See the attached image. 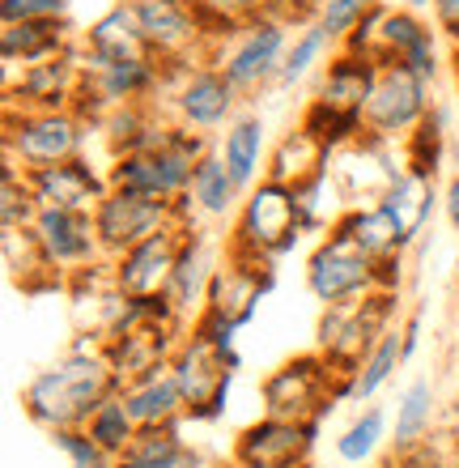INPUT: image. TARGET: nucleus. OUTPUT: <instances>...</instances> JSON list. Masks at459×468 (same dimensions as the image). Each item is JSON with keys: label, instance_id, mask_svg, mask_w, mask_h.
Here are the masks:
<instances>
[{"label": "nucleus", "instance_id": "de8ad7c7", "mask_svg": "<svg viewBox=\"0 0 459 468\" xmlns=\"http://www.w3.org/2000/svg\"><path fill=\"white\" fill-rule=\"evenodd\" d=\"M443 218H447L451 234H459V171L447 175V184H443Z\"/></svg>", "mask_w": 459, "mask_h": 468}, {"label": "nucleus", "instance_id": "f8f14e48", "mask_svg": "<svg viewBox=\"0 0 459 468\" xmlns=\"http://www.w3.org/2000/svg\"><path fill=\"white\" fill-rule=\"evenodd\" d=\"M158 60H213L209 26L192 0H124Z\"/></svg>", "mask_w": 459, "mask_h": 468}, {"label": "nucleus", "instance_id": "bb28decb", "mask_svg": "<svg viewBox=\"0 0 459 468\" xmlns=\"http://www.w3.org/2000/svg\"><path fill=\"white\" fill-rule=\"evenodd\" d=\"M243 187L235 184V175L225 171L222 154L213 145L209 158H200L196 175H192V187H187V200H192V209H196L200 226H217V222H235L238 205H243Z\"/></svg>", "mask_w": 459, "mask_h": 468}, {"label": "nucleus", "instance_id": "c03bdc74", "mask_svg": "<svg viewBox=\"0 0 459 468\" xmlns=\"http://www.w3.org/2000/svg\"><path fill=\"white\" fill-rule=\"evenodd\" d=\"M430 22L438 26L447 48H459V0H434L430 5Z\"/></svg>", "mask_w": 459, "mask_h": 468}, {"label": "nucleus", "instance_id": "ddd939ff", "mask_svg": "<svg viewBox=\"0 0 459 468\" xmlns=\"http://www.w3.org/2000/svg\"><path fill=\"white\" fill-rule=\"evenodd\" d=\"M323 421H286V418H256L235 439L230 460L247 468H307L319 447Z\"/></svg>", "mask_w": 459, "mask_h": 468}, {"label": "nucleus", "instance_id": "4468645a", "mask_svg": "<svg viewBox=\"0 0 459 468\" xmlns=\"http://www.w3.org/2000/svg\"><path fill=\"white\" fill-rule=\"evenodd\" d=\"M273 290H276V269L273 264H260V260L225 251L222 264H217V272H213L204 315H213V320H222V324H235L238 333H243V328L260 315L264 298L273 294Z\"/></svg>", "mask_w": 459, "mask_h": 468}, {"label": "nucleus", "instance_id": "79ce46f5", "mask_svg": "<svg viewBox=\"0 0 459 468\" xmlns=\"http://www.w3.org/2000/svg\"><path fill=\"white\" fill-rule=\"evenodd\" d=\"M51 443H56V452L68 460V468H115V456L86 431V426L56 431V434H51Z\"/></svg>", "mask_w": 459, "mask_h": 468}, {"label": "nucleus", "instance_id": "f257e3e1", "mask_svg": "<svg viewBox=\"0 0 459 468\" xmlns=\"http://www.w3.org/2000/svg\"><path fill=\"white\" fill-rule=\"evenodd\" d=\"M124 383L115 379L107 357H86L64 349L56 362L35 370L22 388V413L35 421L38 431H68V426H86L89 413L115 396Z\"/></svg>", "mask_w": 459, "mask_h": 468}, {"label": "nucleus", "instance_id": "dca6fc26", "mask_svg": "<svg viewBox=\"0 0 459 468\" xmlns=\"http://www.w3.org/2000/svg\"><path fill=\"white\" fill-rule=\"evenodd\" d=\"M35 239L43 247L47 264L56 269L60 282L77 277V272L94 269L107 260L99 239V226H94V213H77V209H38L35 218Z\"/></svg>", "mask_w": 459, "mask_h": 468}, {"label": "nucleus", "instance_id": "0eeeda50", "mask_svg": "<svg viewBox=\"0 0 459 468\" xmlns=\"http://www.w3.org/2000/svg\"><path fill=\"white\" fill-rule=\"evenodd\" d=\"M162 112L192 133L217 136L243 112V94L213 60H166V99Z\"/></svg>", "mask_w": 459, "mask_h": 468}, {"label": "nucleus", "instance_id": "cd10ccee", "mask_svg": "<svg viewBox=\"0 0 459 468\" xmlns=\"http://www.w3.org/2000/svg\"><path fill=\"white\" fill-rule=\"evenodd\" d=\"M332 158H336L332 149H323L302 123H294V128L276 136L273 149H268V175H264V179H276V184H286V187H302L307 179L328 171Z\"/></svg>", "mask_w": 459, "mask_h": 468}, {"label": "nucleus", "instance_id": "37998d69", "mask_svg": "<svg viewBox=\"0 0 459 468\" xmlns=\"http://www.w3.org/2000/svg\"><path fill=\"white\" fill-rule=\"evenodd\" d=\"M35 17H68V0H0V26Z\"/></svg>", "mask_w": 459, "mask_h": 468}, {"label": "nucleus", "instance_id": "a211bd4d", "mask_svg": "<svg viewBox=\"0 0 459 468\" xmlns=\"http://www.w3.org/2000/svg\"><path fill=\"white\" fill-rule=\"evenodd\" d=\"M192 230H196V226L174 222V226H166V230L150 234V239H141L137 247H128L124 256H115L111 272H115V282H120V290H124L128 298H162L166 294L171 272H174V264H179V256H183V243Z\"/></svg>", "mask_w": 459, "mask_h": 468}, {"label": "nucleus", "instance_id": "a878e982", "mask_svg": "<svg viewBox=\"0 0 459 468\" xmlns=\"http://www.w3.org/2000/svg\"><path fill=\"white\" fill-rule=\"evenodd\" d=\"M120 392H124V405L137 418L141 431H166V426H183L187 421L183 388H179L171 367L153 370V375H141V379L124 383Z\"/></svg>", "mask_w": 459, "mask_h": 468}, {"label": "nucleus", "instance_id": "9b49d317", "mask_svg": "<svg viewBox=\"0 0 459 468\" xmlns=\"http://www.w3.org/2000/svg\"><path fill=\"white\" fill-rule=\"evenodd\" d=\"M289 43H294V26L276 22V17H251L235 38H225V48L217 51V69H222L235 90L247 99V94H260V90H273L276 77H281V64L289 56Z\"/></svg>", "mask_w": 459, "mask_h": 468}, {"label": "nucleus", "instance_id": "f3484780", "mask_svg": "<svg viewBox=\"0 0 459 468\" xmlns=\"http://www.w3.org/2000/svg\"><path fill=\"white\" fill-rule=\"evenodd\" d=\"M86 90L81 56L68 51L60 60L30 64L17 77H5V112H73Z\"/></svg>", "mask_w": 459, "mask_h": 468}, {"label": "nucleus", "instance_id": "09e8293b", "mask_svg": "<svg viewBox=\"0 0 459 468\" xmlns=\"http://www.w3.org/2000/svg\"><path fill=\"white\" fill-rule=\"evenodd\" d=\"M383 5H400V9H417V13H430L434 0H383Z\"/></svg>", "mask_w": 459, "mask_h": 468}, {"label": "nucleus", "instance_id": "a18cd8bd", "mask_svg": "<svg viewBox=\"0 0 459 468\" xmlns=\"http://www.w3.org/2000/svg\"><path fill=\"white\" fill-rule=\"evenodd\" d=\"M387 468H443V464H438V452L425 439L417 447H396V456L387 460Z\"/></svg>", "mask_w": 459, "mask_h": 468}, {"label": "nucleus", "instance_id": "7c9ffc66", "mask_svg": "<svg viewBox=\"0 0 459 468\" xmlns=\"http://www.w3.org/2000/svg\"><path fill=\"white\" fill-rule=\"evenodd\" d=\"M438 421V383L430 375H417L412 383H404L391 409V443L396 447H417L430 439Z\"/></svg>", "mask_w": 459, "mask_h": 468}, {"label": "nucleus", "instance_id": "1a4fd4ad", "mask_svg": "<svg viewBox=\"0 0 459 468\" xmlns=\"http://www.w3.org/2000/svg\"><path fill=\"white\" fill-rule=\"evenodd\" d=\"M94 123L77 112H5V158L17 162L22 171L56 166V162L89 154Z\"/></svg>", "mask_w": 459, "mask_h": 468}, {"label": "nucleus", "instance_id": "9d476101", "mask_svg": "<svg viewBox=\"0 0 459 468\" xmlns=\"http://www.w3.org/2000/svg\"><path fill=\"white\" fill-rule=\"evenodd\" d=\"M434 107H438L434 81H425L422 73H412L404 64H383L370 102H366V112H361V133L374 136V141L404 145Z\"/></svg>", "mask_w": 459, "mask_h": 468}, {"label": "nucleus", "instance_id": "e433bc0d", "mask_svg": "<svg viewBox=\"0 0 459 468\" xmlns=\"http://www.w3.org/2000/svg\"><path fill=\"white\" fill-rule=\"evenodd\" d=\"M404 162L425 179H438L443 162H447V112L443 107H434L422 120V128L404 141Z\"/></svg>", "mask_w": 459, "mask_h": 468}, {"label": "nucleus", "instance_id": "423d86ee", "mask_svg": "<svg viewBox=\"0 0 459 468\" xmlns=\"http://www.w3.org/2000/svg\"><path fill=\"white\" fill-rule=\"evenodd\" d=\"M302 234L307 230H302L294 187L276 184V179H260L238 205L230 234H225V251L260 260V264H276L302 243Z\"/></svg>", "mask_w": 459, "mask_h": 468}, {"label": "nucleus", "instance_id": "2eb2a0df", "mask_svg": "<svg viewBox=\"0 0 459 468\" xmlns=\"http://www.w3.org/2000/svg\"><path fill=\"white\" fill-rule=\"evenodd\" d=\"M174 222H179V200L137 197V192H115V187L94 209V226H99L107 260L124 256L128 247H137L141 239H150V234L166 230Z\"/></svg>", "mask_w": 459, "mask_h": 468}, {"label": "nucleus", "instance_id": "4be33fe9", "mask_svg": "<svg viewBox=\"0 0 459 468\" xmlns=\"http://www.w3.org/2000/svg\"><path fill=\"white\" fill-rule=\"evenodd\" d=\"M77 56H81V69H94V64H111V60H150L153 48L145 30H141L137 13L128 9L124 0H115L111 9H102L81 30Z\"/></svg>", "mask_w": 459, "mask_h": 468}, {"label": "nucleus", "instance_id": "8fccbe9b", "mask_svg": "<svg viewBox=\"0 0 459 468\" xmlns=\"http://www.w3.org/2000/svg\"><path fill=\"white\" fill-rule=\"evenodd\" d=\"M447 69H451V77H455V90H459V48L447 51Z\"/></svg>", "mask_w": 459, "mask_h": 468}, {"label": "nucleus", "instance_id": "a19ab883", "mask_svg": "<svg viewBox=\"0 0 459 468\" xmlns=\"http://www.w3.org/2000/svg\"><path fill=\"white\" fill-rule=\"evenodd\" d=\"M383 0H315V22L336 38V48L345 43V35H353Z\"/></svg>", "mask_w": 459, "mask_h": 468}, {"label": "nucleus", "instance_id": "5701e85b", "mask_svg": "<svg viewBox=\"0 0 459 468\" xmlns=\"http://www.w3.org/2000/svg\"><path fill=\"white\" fill-rule=\"evenodd\" d=\"M64 294H68V315H73L77 333L111 336L115 320H120L128 307V294L120 290V282H115L111 260H102L94 269L68 277V282H64Z\"/></svg>", "mask_w": 459, "mask_h": 468}, {"label": "nucleus", "instance_id": "39448f33", "mask_svg": "<svg viewBox=\"0 0 459 468\" xmlns=\"http://www.w3.org/2000/svg\"><path fill=\"white\" fill-rule=\"evenodd\" d=\"M183 333L187 324L166 307V298H128L124 315L115 320L111 336H107V362H111L115 379L132 383L141 375L171 367Z\"/></svg>", "mask_w": 459, "mask_h": 468}, {"label": "nucleus", "instance_id": "412c9836", "mask_svg": "<svg viewBox=\"0 0 459 468\" xmlns=\"http://www.w3.org/2000/svg\"><path fill=\"white\" fill-rule=\"evenodd\" d=\"M222 256H217V243H213V234L204 226L187 234L183 243V256L174 264L171 272V285H166V307L179 315V320L192 328V324L204 315V303H209V285H213V272H217Z\"/></svg>", "mask_w": 459, "mask_h": 468}, {"label": "nucleus", "instance_id": "3c124183", "mask_svg": "<svg viewBox=\"0 0 459 468\" xmlns=\"http://www.w3.org/2000/svg\"><path fill=\"white\" fill-rule=\"evenodd\" d=\"M217 468H247V464H238V460H230V464H217ZM310 468V464H307Z\"/></svg>", "mask_w": 459, "mask_h": 468}, {"label": "nucleus", "instance_id": "6e6552de", "mask_svg": "<svg viewBox=\"0 0 459 468\" xmlns=\"http://www.w3.org/2000/svg\"><path fill=\"white\" fill-rule=\"evenodd\" d=\"M400 324V294L396 290H379V294L353 298V303H336L323 307L315 320V349L332 362L340 375H353L361 357L379 346V336Z\"/></svg>", "mask_w": 459, "mask_h": 468}, {"label": "nucleus", "instance_id": "393cba45", "mask_svg": "<svg viewBox=\"0 0 459 468\" xmlns=\"http://www.w3.org/2000/svg\"><path fill=\"white\" fill-rule=\"evenodd\" d=\"M268 149H273V141H268V120H264L260 112H238L235 120H230V128L217 136V154H222L225 171L235 175V184L243 187V192H251V187L268 175Z\"/></svg>", "mask_w": 459, "mask_h": 468}, {"label": "nucleus", "instance_id": "c85d7f7f", "mask_svg": "<svg viewBox=\"0 0 459 468\" xmlns=\"http://www.w3.org/2000/svg\"><path fill=\"white\" fill-rule=\"evenodd\" d=\"M336 230H345L349 239H353V243H358L370 260H379V264L409 256V247H404V234H400L396 218H391L379 200H370V205H349L345 218L336 222Z\"/></svg>", "mask_w": 459, "mask_h": 468}, {"label": "nucleus", "instance_id": "473e14b6", "mask_svg": "<svg viewBox=\"0 0 459 468\" xmlns=\"http://www.w3.org/2000/svg\"><path fill=\"white\" fill-rule=\"evenodd\" d=\"M115 468H204V456L183 443L179 426H166V431H141L124 456H115Z\"/></svg>", "mask_w": 459, "mask_h": 468}, {"label": "nucleus", "instance_id": "72a5a7b5", "mask_svg": "<svg viewBox=\"0 0 459 468\" xmlns=\"http://www.w3.org/2000/svg\"><path fill=\"white\" fill-rule=\"evenodd\" d=\"M294 197H298V213H302V230L307 234H328L336 230V222L345 218L349 209V197L345 187H340V179H336V171L328 166V171H319L315 179H307L302 187H294Z\"/></svg>", "mask_w": 459, "mask_h": 468}, {"label": "nucleus", "instance_id": "c9c22d12", "mask_svg": "<svg viewBox=\"0 0 459 468\" xmlns=\"http://www.w3.org/2000/svg\"><path fill=\"white\" fill-rule=\"evenodd\" d=\"M387 434H391V418H387L383 409L379 405L358 409V413L349 418L345 431L336 434V460L349 468L370 464V460L379 456V447L387 443Z\"/></svg>", "mask_w": 459, "mask_h": 468}, {"label": "nucleus", "instance_id": "aec40b11", "mask_svg": "<svg viewBox=\"0 0 459 468\" xmlns=\"http://www.w3.org/2000/svg\"><path fill=\"white\" fill-rule=\"evenodd\" d=\"M81 30L73 17H35V22H9L0 26V73L17 77L30 64L60 60L68 51H77Z\"/></svg>", "mask_w": 459, "mask_h": 468}, {"label": "nucleus", "instance_id": "f03ea898", "mask_svg": "<svg viewBox=\"0 0 459 468\" xmlns=\"http://www.w3.org/2000/svg\"><path fill=\"white\" fill-rule=\"evenodd\" d=\"M409 260V256H404ZM404 260H370L345 230H328L307 256V294L319 307H336V303H353V298L379 294V290H404Z\"/></svg>", "mask_w": 459, "mask_h": 468}, {"label": "nucleus", "instance_id": "f704fd0d", "mask_svg": "<svg viewBox=\"0 0 459 468\" xmlns=\"http://www.w3.org/2000/svg\"><path fill=\"white\" fill-rule=\"evenodd\" d=\"M332 51H336V38L323 30L319 22H307L294 30V43H289V56L286 64H281V77H276V86L273 90H298L307 77H319L323 73V64L332 60Z\"/></svg>", "mask_w": 459, "mask_h": 468}, {"label": "nucleus", "instance_id": "ea45409f", "mask_svg": "<svg viewBox=\"0 0 459 468\" xmlns=\"http://www.w3.org/2000/svg\"><path fill=\"white\" fill-rule=\"evenodd\" d=\"M209 26V38H213V60L217 51L225 48V38H235L251 17H260V0H192Z\"/></svg>", "mask_w": 459, "mask_h": 468}, {"label": "nucleus", "instance_id": "49530a36", "mask_svg": "<svg viewBox=\"0 0 459 468\" xmlns=\"http://www.w3.org/2000/svg\"><path fill=\"white\" fill-rule=\"evenodd\" d=\"M422 311H409L404 320H400V336H404V357H417V349H422Z\"/></svg>", "mask_w": 459, "mask_h": 468}, {"label": "nucleus", "instance_id": "58836bf2", "mask_svg": "<svg viewBox=\"0 0 459 468\" xmlns=\"http://www.w3.org/2000/svg\"><path fill=\"white\" fill-rule=\"evenodd\" d=\"M86 431L99 439L111 456H124L128 447H132V439L141 434V426H137V418L128 413V405H124V392H115V396H107L94 413H89V421H86Z\"/></svg>", "mask_w": 459, "mask_h": 468}, {"label": "nucleus", "instance_id": "20e7f679", "mask_svg": "<svg viewBox=\"0 0 459 468\" xmlns=\"http://www.w3.org/2000/svg\"><path fill=\"white\" fill-rule=\"evenodd\" d=\"M171 370L183 388L187 421H217L225 413L235 375L243 370V354H238V341H222L213 328L192 324L174 349Z\"/></svg>", "mask_w": 459, "mask_h": 468}, {"label": "nucleus", "instance_id": "c756f323", "mask_svg": "<svg viewBox=\"0 0 459 468\" xmlns=\"http://www.w3.org/2000/svg\"><path fill=\"white\" fill-rule=\"evenodd\" d=\"M0 260H5V272L9 282L22 290V294H43V290H56L64 285L56 277V269L47 264L43 247H38L35 230H0Z\"/></svg>", "mask_w": 459, "mask_h": 468}, {"label": "nucleus", "instance_id": "6ab92c4d", "mask_svg": "<svg viewBox=\"0 0 459 468\" xmlns=\"http://www.w3.org/2000/svg\"><path fill=\"white\" fill-rule=\"evenodd\" d=\"M30 175V192H35L38 209H77V213H94L102 205V197L111 192L107 184V162H94L89 154L56 166H38Z\"/></svg>", "mask_w": 459, "mask_h": 468}, {"label": "nucleus", "instance_id": "2f4dec72", "mask_svg": "<svg viewBox=\"0 0 459 468\" xmlns=\"http://www.w3.org/2000/svg\"><path fill=\"white\" fill-rule=\"evenodd\" d=\"M404 367H409V357H404V336H400V324H396V328H387V333L379 336V346L361 357V367L353 370L349 400H353V405H374V396L387 392L391 379H396Z\"/></svg>", "mask_w": 459, "mask_h": 468}, {"label": "nucleus", "instance_id": "b1692460", "mask_svg": "<svg viewBox=\"0 0 459 468\" xmlns=\"http://www.w3.org/2000/svg\"><path fill=\"white\" fill-rule=\"evenodd\" d=\"M379 205L396 218L400 234H404V247L412 251V247L425 239L434 213L443 209V187H438V179H425V175H417L412 166H404V171L379 192Z\"/></svg>", "mask_w": 459, "mask_h": 468}, {"label": "nucleus", "instance_id": "7ed1b4c3", "mask_svg": "<svg viewBox=\"0 0 459 468\" xmlns=\"http://www.w3.org/2000/svg\"><path fill=\"white\" fill-rule=\"evenodd\" d=\"M349 388L353 375H340L319 349H307L260 379V409L286 421H328V413L349 400Z\"/></svg>", "mask_w": 459, "mask_h": 468}, {"label": "nucleus", "instance_id": "4c0bfd02", "mask_svg": "<svg viewBox=\"0 0 459 468\" xmlns=\"http://www.w3.org/2000/svg\"><path fill=\"white\" fill-rule=\"evenodd\" d=\"M38 218V200L30 192V175L17 162H0V230H26Z\"/></svg>", "mask_w": 459, "mask_h": 468}]
</instances>
